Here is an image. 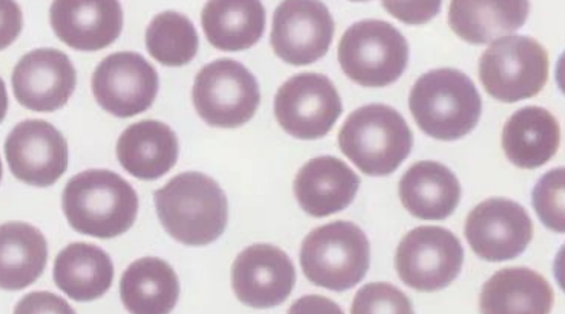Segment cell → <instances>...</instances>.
<instances>
[{
  "label": "cell",
  "instance_id": "cell-28",
  "mask_svg": "<svg viewBox=\"0 0 565 314\" xmlns=\"http://www.w3.org/2000/svg\"><path fill=\"white\" fill-rule=\"evenodd\" d=\"M199 35L186 17L168 11L157 15L146 33L149 54L167 67L188 65L199 51Z\"/></svg>",
  "mask_w": 565,
  "mask_h": 314
},
{
  "label": "cell",
  "instance_id": "cell-9",
  "mask_svg": "<svg viewBox=\"0 0 565 314\" xmlns=\"http://www.w3.org/2000/svg\"><path fill=\"white\" fill-rule=\"evenodd\" d=\"M462 263L460 240L438 227H420L407 234L395 257V268L404 284L425 293L448 288L459 275Z\"/></svg>",
  "mask_w": 565,
  "mask_h": 314
},
{
  "label": "cell",
  "instance_id": "cell-4",
  "mask_svg": "<svg viewBox=\"0 0 565 314\" xmlns=\"http://www.w3.org/2000/svg\"><path fill=\"white\" fill-rule=\"evenodd\" d=\"M413 132L392 107L369 105L350 115L339 133L344 155L364 174L386 176L409 156Z\"/></svg>",
  "mask_w": 565,
  "mask_h": 314
},
{
  "label": "cell",
  "instance_id": "cell-26",
  "mask_svg": "<svg viewBox=\"0 0 565 314\" xmlns=\"http://www.w3.org/2000/svg\"><path fill=\"white\" fill-rule=\"evenodd\" d=\"M179 295L180 284L174 270L159 258L136 261L120 280V299L131 313H170Z\"/></svg>",
  "mask_w": 565,
  "mask_h": 314
},
{
  "label": "cell",
  "instance_id": "cell-14",
  "mask_svg": "<svg viewBox=\"0 0 565 314\" xmlns=\"http://www.w3.org/2000/svg\"><path fill=\"white\" fill-rule=\"evenodd\" d=\"M6 155L12 174L40 187L53 185L68 169V143L47 121L20 122L6 142Z\"/></svg>",
  "mask_w": 565,
  "mask_h": 314
},
{
  "label": "cell",
  "instance_id": "cell-22",
  "mask_svg": "<svg viewBox=\"0 0 565 314\" xmlns=\"http://www.w3.org/2000/svg\"><path fill=\"white\" fill-rule=\"evenodd\" d=\"M561 140L556 118L541 107L516 111L502 131V149L515 166L535 170L548 163L558 150Z\"/></svg>",
  "mask_w": 565,
  "mask_h": 314
},
{
  "label": "cell",
  "instance_id": "cell-23",
  "mask_svg": "<svg viewBox=\"0 0 565 314\" xmlns=\"http://www.w3.org/2000/svg\"><path fill=\"white\" fill-rule=\"evenodd\" d=\"M553 303L548 281L527 268L498 271L487 281L480 297L486 314H546Z\"/></svg>",
  "mask_w": 565,
  "mask_h": 314
},
{
  "label": "cell",
  "instance_id": "cell-32",
  "mask_svg": "<svg viewBox=\"0 0 565 314\" xmlns=\"http://www.w3.org/2000/svg\"><path fill=\"white\" fill-rule=\"evenodd\" d=\"M351 2H367V0H351Z\"/></svg>",
  "mask_w": 565,
  "mask_h": 314
},
{
  "label": "cell",
  "instance_id": "cell-5",
  "mask_svg": "<svg viewBox=\"0 0 565 314\" xmlns=\"http://www.w3.org/2000/svg\"><path fill=\"white\" fill-rule=\"evenodd\" d=\"M365 234L354 224L337 221L310 232L301 247L300 264L313 285L344 292L355 288L370 268Z\"/></svg>",
  "mask_w": 565,
  "mask_h": 314
},
{
  "label": "cell",
  "instance_id": "cell-30",
  "mask_svg": "<svg viewBox=\"0 0 565 314\" xmlns=\"http://www.w3.org/2000/svg\"><path fill=\"white\" fill-rule=\"evenodd\" d=\"M352 313H414L409 299L388 284H370L354 299Z\"/></svg>",
  "mask_w": 565,
  "mask_h": 314
},
{
  "label": "cell",
  "instance_id": "cell-7",
  "mask_svg": "<svg viewBox=\"0 0 565 314\" xmlns=\"http://www.w3.org/2000/svg\"><path fill=\"white\" fill-rule=\"evenodd\" d=\"M546 50L527 36L494 42L481 56L479 75L492 98L514 104L536 97L548 80Z\"/></svg>",
  "mask_w": 565,
  "mask_h": 314
},
{
  "label": "cell",
  "instance_id": "cell-2",
  "mask_svg": "<svg viewBox=\"0 0 565 314\" xmlns=\"http://www.w3.org/2000/svg\"><path fill=\"white\" fill-rule=\"evenodd\" d=\"M62 207L75 231L111 239L134 227L139 198L132 185L117 173L89 170L70 180Z\"/></svg>",
  "mask_w": 565,
  "mask_h": 314
},
{
  "label": "cell",
  "instance_id": "cell-25",
  "mask_svg": "<svg viewBox=\"0 0 565 314\" xmlns=\"http://www.w3.org/2000/svg\"><path fill=\"white\" fill-rule=\"evenodd\" d=\"M53 277L56 286L76 302H90L111 288L114 264L104 249L96 245L75 242L60 251Z\"/></svg>",
  "mask_w": 565,
  "mask_h": 314
},
{
  "label": "cell",
  "instance_id": "cell-13",
  "mask_svg": "<svg viewBox=\"0 0 565 314\" xmlns=\"http://www.w3.org/2000/svg\"><path fill=\"white\" fill-rule=\"evenodd\" d=\"M465 236L475 253L488 262L520 257L533 237V224L520 204L491 198L467 217Z\"/></svg>",
  "mask_w": 565,
  "mask_h": 314
},
{
  "label": "cell",
  "instance_id": "cell-11",
  "mask_svg": "<svg viewBox=\"0 0 565 314\" xmlns=\"http://www.w3.org/2000/svg\"><path fill=\"white\" fill-rule=\"evenodd\" d=\"M333 35V18L321 0H282L274 13L270 43L289 65L308 66L322 58Z\"/></svg>",
  "mask_w": 565,
  "mask_h": 314
},
{
  "label": "cell",
  "instance_id": "cell-29",
  "mask_svg": "<svg viewBox=\"0 0 565 314\" xmlns=\"http://www.w3.org/2000/svg\"><path fill=\"white\" fill-rule=\"evenodd\" d=\"M532 204L545 227L564 232V169L542 177L532 193Z\"/></svg>",
  "mask_w": 565,
  "mask_h": 314
},
{
  "label": "cell",
  "instance_id": "cell-12",
  "mask_svg": "<svg viewBox=\"0 0 565 314\" xmlns=\"http://www.w3.org/2000/svg\"><path fill=\"white\" fill-rule=\"evenodd\" d=\"M159 87L156 69L135 52L107 56L92 79L94 98L104 110L118 118H130L147 111Z\"/></svg>",
  "mask_w": 565,
  "mask_h": 314
},
{
  "label": "cell",
  "instance_id": "cell-3",
  "mask_svg": "<svg viewBox=\"0 0 565 314\" xmlns=\"http://www.w3.org/2000/svg\"><path fill=\"white\" fill-rule=\"evenodd\" d=\"M409 107L420 130L443 141H455L472 132L482 113L476 84L450 68L422 76L411 93Z\"/></svg>",
  "mask_w": 565,
  "mask_h": 314
},
{
  "label": "cell",
  "instance_id": "cell-24",
  "mask_svg": "<svg viewBox=\"0 0 565 314\" xmlns=\"http://www.w3.org/2000/svg\"><path fill=\"white\" fill-rule=\"evenodd\" d=\"M202 25L215 48L244 51L263 37L266 11L262 0H209L202 12Z\"/></svg>",
  "mask_w": 565,
  "mask_h": 314
},
{
  "label": "cell",
  "instance_id": "cell-8",
  "mask_svg": "<svg viewBox=\"0 0 565 314\" xmlns=\"http://www.w3.org/2000/svg\"><path fill=\"white\" fill-rule=\"evenodd\" d=\"M260 100L257 79L237 61H213L195 78L194 107L213 128H239L253 119Z\"/></svg>",
  "mask_w": 565,
  "mask_h": 314
},
{
  "label": "cell",
  "instance_id": "cell-31",
  "mask_svg": "<svg viewBox=\"0 0 565 314\" xmlns=\"http://www.w3.org/2000/svg\"><path fill=\"white\" fill-rule=\"evenodd\" d=\"M444 0H382L386 11L405 24L420 25L441 11Z\"/></svg>",
  "mask_w": 565,
  "mask_h": 314
},
{
  "label": "cell",
  "instance_id": "cell-20",
  "mask_svg": "<svg viewBox=\"0 0 565 314\" xmlns=\"http://www.w3.org/2000/svg\"><path fill=\"white\" fill-rule=\"evenodd\" d=\"M529 0H451L449 25L462 41L489 44L526 22Z\"/></svg>",
  "mask_w": 565,
  "mask_h": 314
},
{
  "label": "cell",
  "instance_id": "cell-27",
  "mask_svg": "<svg viewBox=\"0 0 565 314\" xmlns=\"http://www.w3.org/2000/svg\"><path fill=\"white\" fill-rule=\"evenodd\" d=\"M49 257L47 241L33 226L10 223L2 227L0 274L6 291H21L42 275Z\"/></svg>",
  "mask_w": 565,
  "mask_h": 314
},
{
  "label": "cell",
  "instance_id": "cell-1",
  "mask_svg": "<svg viewBox=\"0 0 565 314\" xmlns=\"http://www.w3.org/2000/svg\"><path fill=\"white\" fill-rule=\"evenodd\" d=\"M153 197L162 226L183 245L206 246L226 230L227 197L213 178L202 173L180 174Z\"/></svg>",
  "mask_w": 565,
  "mask_h": 314
},
{
  "label": "cell",
  "instance_id": "cell-16",
  "mask_svg": "<svg viewBox=\"0 0 565 314\" xmlns=\"http://www.w3.org/2000/svg\"><path fill=\"white\" fill-rule=\"evenodd\" d=\"M76 84L77 74L71 58L54 48L25 54L12 75L15 99L36 112H53L66 106Z\"/></svg>",
  "mask_w": 565,
  "mask_h": 314
},
{
  "label": "cell",
  "instance_id": "cell-17",
  "mask_svg": "<svg viewBox=\"0 0 565 314\" xmlns=\"http://www.w3.org/2000/svg\"><path fill=\"white\" fill-rule=\"evenodd\" d=\"M50 19L61 42L84 52L108 47L122 29L119 0H54Z\"/></svg>",
  "mask_w": 565,
  "mask_h": 314
},
{
  "label": "cell",
  "instance_id": "cell-21",
  "mask_svg": "<svg viewBox=\"0 0 565 314\" xmlns=\"http://www.w3.org/2000/svg\"><path fill=\"white\" fill-rule=\"evenodd\" d=\"M399 198L415 217L443 221L458 207L461 187L448 167L426 161L406 171L399 182Z\"/></svg>",
  "mask_w": 565,
  "mask_h": 314
},
{
  "label": "cell",
  "instance_id": "cell-10",
  "mask_svg": "<svg viewBox=\"0 0 565 314\" xmlns=\"http://www.w3.org/2000/svg\"><path fill=\"white\" fill-rule=\"evenodd\" d=\"M342 113L339 93L323 75L303 73L281 85L275 116L288 134L301 140L326 137Z\"/></svg>",
  "mask_w": 565,
  "mask_h": 314
},
{
  "label": "cell",
  "instance_id": "cell-15",
  "mask_svg": "<svg viewBox=\"0 0 565 314\" xmlns=\"http://www.w3.org/2000/svg\"><path fill=\"white\" fill-rule=\"evenodd\" d=\"M296 279L295 266L286 251L267 243L244 249L232 268V285L237 299L256 308L286 302Z\"/></svg>",
  "mask_w": 565,
  "mask_h": 314
},
{
  "label": "cell",
  "instance_id": "cell-19",
  "mask_svg": "<svg viewBox=\"0 0 565 314\" xmlns=\"http://www.w3.org/2000/svg\"><path fill=\"white\" fill-rule=\"evenodd\" d=\"M116 151L125 171L137 178L153 181L174 167L179 143L175 133L167 123L143 120L122 132Z\"/></svg>",
  "mask_w": 565,
  "mask_h": 314
},
{
  "label": "cell",
  "instance_id": "cell-6",
  "mask_svg": "<svg viewBox=\"0 0 565 314\" xmlns=\"http://www.w3.org/2000/svg\"><path fill=\"white\" fill-rule=\"evenodd\" d=\"M338 58L341 69L364 87H385L395 83L409 61V45L388 22L364 20L343 34Z\"/></svg>",
  "mask_w": 565,
  "mask_h": 314
},
{
  "label": "cell",
  "instance_id": "cell-18",
  "mask_svg": "<svg viewBox=\"0 0 565 314\" xmlns=\"http://www.w3.org/2000/svg\"><path fill=\"white\" fill-rule=\"evenodd\" d=\"M361 180L342 161L331 155L308 162L295 181V194L301 208L313 217H326L348 208L354 201Z\"/></svg>",
  "mask_w": 565,
  "mask_h": 314
}]
</instances>
